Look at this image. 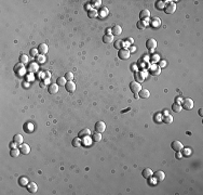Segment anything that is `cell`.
Returning <instances> with one entry per match:
<instances>
[{"label": "cell", "mask_w": 203, "mask_h": 195, "mask_svg": "<svg viewBox=\"0 0 203 195\" xmlns=\"http://www.w3.org/2000/svg\"><path fill=\"white\" fill-rule=\"evenodd\" d=\"M151 61H152L153 63H157V62H159V60H160V56H159V54H153V55H151Z\"/></svg>", "instance_id": "f35d334b"}, {"label": "cell", "mask_w": 203, "mask_h": 195, "mask_svg": "<svg viewBox=\"0 0 203 195\" xmlns=\"http://www.w3.org/2000/svg\"><path fill=\"white\" fill-rule=\"evenodd\" d=\"M148 20L149 19H146V20H143V21H138L137 22V28L138 29H145L147 27V25L149 24Z\"/></svg>", "instance_id": "e0dca14e"}, {"label": "cell", "mask_w": 203, "mask_h": 195, "mask_svg": "<svg viewBox=\"0 0 203 195\" xmlns=\"http://www.w3.org/2000/svg\"><path fill=\"white\" fill-rule=\"evenodd\" d=\"M180 105L183 108H185V110L190 111L193 108V101H192V99H190V98H186V99L183 100V102H181Z\"/></svg>", "instance_id": "6da1fadb"}, {"label": "cell", "mask_w": 203, "mask_h": 195, "mask_svg": "<svg viewBox=\"0 0 203 195\" xmlns=\"http://www.w3.org/2000/svg\"><path fill=\"white\" fill-rule=\"evenodd\" d=\"M91 7H92V6H91V3H89V4H86V6H85V9H86V10H88V12L91 10V9H90Z\"/></svg>", "instance_id": "7dc6e473"}, {"label": "cell", "mask_w": 203, "mask_h": 195, "mask_svg": "<svg viewBox=\"0 0 203 195\" xmlns=\"http://www.w3.org/2000/svg\"><path fill=\"white\" fill-rule=\"evenodd\" d=\"M105 130H106V124L104 123V121L99 120V121H97V123L95 124V131H96V132L103 133Z\"/></svg>", "instance_id": "8992f818"}, {"label": "cell", "mask_w": 203, "mask_h": 195, "mask_svg": "<svg viewBox=\"0 0 203 195\" xmlns=\"http://www.w3.org/2000/svg\"><path fill=\"white\" fill-rule=\"evenodd\" d=\"M146 47H147V49H148V50H150L151 52H153V50L157 48V40L153 39V38L148 39V40L146 41Z\"/></svg>", "instance_id": "277c9868"}, {"label": "cell", "mask_w": 203, "mask_h": 195, "mask_svg": "<svg viewBox=\"0 0 203 195\" xmlns=\"http://www.w3.org/2000/svg\"><path fill=\"white\" fill-rule=\"evenodd\" d=\"M65 88H66L68 92H73V91L76 90V84L72 80H69V81H67V84L65 85Z\"/></svg>", "instance_id": "30bf717a"}, {"label": "cell", "mask_w": 203, "mask_h": 195, "mask_svg": "<svg viewBox=\"0 0 203 195\" xmlns=\"http://www.w3.org/2000/svg\"><path fill=\"white\" fill-rule=\"evenodd\" d=\"M16 145H17V143L13 141V142L11 143V144H10V147H11V149H14V147H16Z\"/></svg>", "instance_id": "ee69618b"}, {"label": "cell", "mask_w": 203, "mask_h": 195, "mask_svg": "<svg viewBox=\"0 0 203 195\" xmlns=\"http://www.w3.org/2000/svg\"><path fill=\"white\" fill-rule=\"evenodd\" d=\"M82 144V142H81V140H80V138H75L72 140V145L75 146V147H78V146H80Z\"/></svg>", "instance_id": "e575fe53"}, {"label": "cell", "mask_w": 203, "mask_h": 195, "mask_svg": "<svg viewBox=\"0 0 203 195\" xmlns=\"http://www.w3.org/2000/svg\"><path fill=\"white\" fill-rule=\"evenodd\" d=\"M88 16L90 19H95V17L98 16V11L96 9H91V10L88 12Z\"/></svg>", "instance_id": "603a6c76"}, {"label": "cell", "mask_w": 203, "mask_h": 195, "mask_svg": "<svg viewBox=\"0 0 203 195\" xmlns=\"http://www.w3.org/2000/svg\"><path fill=\"white\" fill-rule=\"evenodd\" d=\"M130 89H131V91H132L134 94H137L143 88H142V85L139 84V82H137V81H132L131 84H130Z\"/></svg>", "instance_id": "3957f363"}, {"label": "cell", "mask_w": 203, "mask_h": 195, "mask_svg": "<svg viewBox=\"0 0 203 195\" xmlns=\"http://www.w3.org/2000/svg\"><path fill=\"white\" fill-rule=\"evenodd\" d=\"M181 156H183V154L180 153V152H176V158H181Z\"/></svg>", "instance_id": "f6af8a7d"}, {"label": "cell", "mask_w": 203, "mask_h": 195, "mask_svg": "<svg viewBox=\"0 0 203 195\" xmlns=\"http://www.w3.org/2000/svg\"><path fill=\"white\" fill-rule=\"evenodd\" d=\"M102 4V1L101 0H95V1H92L91 2V6L92 7H99Z\"/></svg>", "instance_id": "ab89813d"}, {"label": "cell", "mask_w": 203, "mask_h": 195, "mask_svg": "<svg viewBox=\"0 0 203 195\" xmlns=\"http://www.w3.org/2000/svg\"><path fill=\"white\" fill-rule=\"evenodd\" d=\"M21 151L20 149H17V147H14V149H11L10 150V156L11 157H17V156L20 155Z\"/></svg>", "instance_id": "cb8c5ba5"}, {"label": "cell", "mask_w": 203, "mask_h": 195, "mask_svg": "<svg viewBox=\"0 0 203 195\" xmlns=\"http://www.w3.org/2000/svg\"><path fill=\"white\" fill-rule=\"evenodd\" d=\"M134 97H135L136 100H137V99H139V95H138V93H137V94H134Z\"/></svg>", "instance_id": "816d5d0a"}, {"label": "cell", "mask_w": 203, "mask_h": 195, "mask_svg": "<svg viewBox=\"0 0 203 195\" xmlns=\"http://www.w3.org/2000/svg\"><path fill=\"white\" fill-rule=\"evenodd\" d=\"M152 177H153V179H155L157 182H160V181L164 180V178H165V173H164L162 170H158V171H155L153 173Z\"/></svg>", "instance_id": "ba28073f"}, {"label": "cell", "mask_w": 203, "mask_h": 195, "mask_svg": "<svg viewBox=\"0 0 203 195\" xmlns=\"http://www.w3.org/2000/svg\"><path fill=\"white\" fill-rule=\"evenodd\" d=\"M112 40H114L112 35H105V36L103 37V41L105 42V43H110Z\"/></svg>", "instance_id": "f1b7e54d"}, {"label": "cell", "mask_w": 203, "mask_h": 195, "mask_svg": "<svg viewBox=\"0 0 203 195\" xmlns=\"http://www.w3.org/2000/svg\"><path fill=\"white\" fill-rule=\"evenodd\" d=\"M20 63L21 64H26L28 63V56L26 54H21L20 55Z\"/></svg>", "instance_id": "4dcf8cb0"}, {"label": "cell", "mask_w": 203, "mask_h": 195, "mask_svg": "<svg viewBox=\"0 0 203 195\" xmlns=\"http://www.w3.org/2000/svg\"><path fill=\"white\" fill-rule=\"evenodd\" d=\"M181 102H183V99H181L180 97H177V98L175 99V103H176V104H181Z\"/></svg>", "instance_id": "7bdbcfd3"}, {"label": "cell", "mask_w": 203, "mask_h": 195, "mask_svg": "<svg viewBox=\"0 0 203 195\" xmlns=\"http://www.w3.org/2000/svg\"><path fill=\"white\" fill-rule=\"evenodd\" d=\"M48 91H49L50 94H55L58 92V85L57 84H51L48 88Z\"/></svg>", "instance_id": "7c38bea8"}, {"label": "cell", "mask_w": 203, "mask_h": 195, "mask_svg": "<svg viewBox=\"0 0 203 195\" xmlns=\"http://www.w3.org/2000/svg\"><path fill=\"white\" fill-rule=\"evenodd\" d=\"M130 55H131V52H130V50L125 49V48L119 50V52H118V56L121 60H128L130 58Z\"/></svg>", "instance_id": "5b68a950"}, {"label": "cell", "mask_w": 203, "mask_h": 195, "mask_svg": "<svg viewBox=\"0 0 203 195\" xmlns=\"http://www.w3.org/2000/svg\"><path fill=\"white\" fill-rule=\"evenodd\" d=\"M133 41H134L133 38H129V42H130V43H133Z\"/></svg>", "instance_id": "f907efd6"}, {"label": "cell", "mask_w": 203, "mask_h": 195, "mask_svg": "<svg viewBox=\"0 0 203 195\" xmlns=\"http://www.w3.org/2000/svg\"><path fill=\"white\" fill-rule=\"evenodd\" d=\"M163 123L164 124H167V125H170V124H172L173 123V116L172 115H170V114H167V115H165L163 117Z\"/></svg>", "instance_id": "d4e9b609"}, {"label": "cell", "mask_w": 203, "mask_h": 195, "mask_svg": "<svg viewBox=\"0 0 203 195\" xmlns=\"http://www.w3.org/2000/svg\"><path fill=\"white\" fill-rule=\"evenodd\" d=\"M150 25L152 26V27H159V26L161 25V20H160L159 17H153V19L150 21Z\"/></svg>", "instance_id": "7402d4cb"}, {"label": "cell", "mask_w": 203, "mask_h": 195, "mask_svg": "<svg viewBox=\"0 0 203 195\" xmlns=\"http://www.w3.org/2000/svg\"><path fill=\"white\" fill-rule=\"evenodd\" d=\"M44 62H45V56L43 55V54H39V55L37 56V63L43 64Z\"/></svg>", "instance_id": "d590c367"}, {"label": "cell", "mask_w": 203, "mask_h": 195, "mask_svg": "<svg viewBox=\"0 0 203 195\" xmlns=\"http://www.w3.org/2000/svg\"><path fill=\"white\" fill-rule=\"evenodd\" d=\"M108 15V9L106 7H103L101 10H99V16L102 17V19H104V17H106Z\"/></svg>", "instance_id": "83f0119b"}, {"label": "cell", "mask_w": 203, "mask_h": 195, "mask_svg": "<svg viewBox=\"0 0 203 195\" xmlns=\"http://www.w3.org/2000/svg\"><path fill=\"white\" fill-rule=\"evenodd\" d=\"M138 95H139V99H147L150 97V92L148 89H142L139 92H138Z\"/></svg>", "instance_id": "ac0fdd59"}, {"label": "cell", "mask_w": 203, "mask_h": 195, "mask_svg": "<svg viewBox=\"0 0 203 195\" xmlns=\"http://www.w3.org/2000/svg\"><path fill=\"white\" fill-rule=\"evenodd\" d=\"M67 84V79L65 77H59L57 78V85L58 86H65Z\"/></svg>", "instance_id": "836d02e7"}, {"label": "cell", "mask_w": 203, "mask_h": 195, "mask_svg": "<svg viewBox=\"0 0 203 195\" xmlns=\"http://www.w3.org/2000/svg\"><path fill=\"white\" fill-rule=\"evenodd\" d=\"M66 79L69 81V80H72L73 79V73H71V72H67L66 74H65V76H64Z\"/></svg>", "instance_id": "8d00e7d4"}, {"label": "cell", "mask_w": 203, "mask_h": 195, "mask_svg": "<svg viewBox=\"0 0 203 195\" xmlns=\"http://www.w3.org/2000/svg\"><path fill=\"white\" fill-rule=\"evenodd\" d=\"M19 183H20L22 186H27V184H28V180H27V178L21 177V178H20V180H19Z\"/></svg>", "instance_id": "1f68e13d"}, {"label": "cell", "mask_w": 203, "mask_h": 195, "mask_svg": "<svg viewBox=\"0 0 203 195\" xmlns=\"http://www.w3.org/2000/svg\"><path fill=\"white\" fill-rule=\"evenodd\" d=\"M152 175H153V172L150 168H145L144 170L142 171V176L144 177L145 179H150V178L152 177Z\"/></svg>", "instance_id": "8fae6325"}, {"label": "cell", "mask_w": 203, "mask_h": 195, "mask_svg": "<svg viewBox=\"0 0 203 195\" xmlns=\"http://www.w3.org/2000/svg\"><path fill=\"white\" fill-rule=\"evenodd\" d=\"M106 35H111V28L110 27H108L106 29Z\"/></svg>", "instance_id": "bcb514c9"}, {"label": "cell", "mask_w": 203, "mask_h": 195, "mask_svg": "<svg viewBox=\"0 0 203 195\" xmlns=\"http://www.w3.org/2000/svg\"><path fill=\"white\" fill-rule=\"evenodd\" d=\"M92 140L94 141V142H99L102 140V133H99V132H94L93 134H92Z\"/></svg>", "instance_id": "4316f807"}, {"label": "cell", "mask_w": 203, "mask_h": 195, "mask_svg": "<svg viewBox=\"0 0 203 195\" xmlns=\"http://www.w3.org/2000/svg\"><path fill=\"white\" fill-rule=\"evenodd\" d=\"M122 33V27L120 25H115L114 27L111 28V34L115 35V36H119Z\"/></svg>", "instance_id": "4fadbf2b"}, {"label": "cell", "mask_w": 203, "mask_h": 195, "mask_svg": "<svg viewBox=\"0 0 203 195\" xmlns=\"http://www.w3.org/2000/svg\"><path fill=\"white\" fill-rule=\"evenodd\" d=\"M38 53H39V51H38V49H35V48H33L32 50L29 51V54L33 56V58H35V56H38Z\"/></svg>", "instance_id": "74e56055"}, {"label": "cell", "mask_w": 203, "mask_h": 195, "mask_svg": "<svg viewBox=\"0 0 203 195\" xmlns=\"http://www.w3.org/2000/svg\"><path fill=\"white\" fill-rule=\"evenodd\" d=\"M155 8H157L158 10H162V9L165 8V2L164 1H157L155 2Z\"/></svg>", "instance_id": "d6a6232c"}, {"label": "cell", "mask_w": 203, "mask_h": 195, "mask_svg": "<svg viewBox=\"0 0 203 195\" xmlns=\"http://www.w3.org/2000/svg\"><path fill=\"white\" fill-rule=\"evenodd\" d=\"M149 17H150V11H148V10H143V11H140V13H139V19H140V21L146 20V19H149Z\"/></svg>", "instance_id": "ffe728a7"}, {"label": "cell", "mask_w": 203, "mask_h": 195, "mask_svg": "<svg viewBox=\"0 0 203 195\" xmlns=\"http://www.w3.org/2000/svg\"><path fill=\"white\" fill-rule=\"evenodd\" d=\"M163 114H164V116H165V115L168 114V112H167V111H164V112H163Z\"/></svg>", "instance_id": "f5cc1de1"}, {"label": "cell", "mask_w": 203, "mask_h": 195, "mask_svg": "<svg viewBox=\"0 0 203 195\" xmlns=\"http://www.w3.org/2000/svg\"><path fill=\"white\" fill-rule=\"evenodd\" d=\"M114 47L116 48L117 50H121V49H124V40H116L115 43H114Z\"/></svg>", "instance_id": "d6986e66"}, {"label": "cell", "mask_w": 203, "mask_h": 195, "mask_svg": "<svg viewBox=\"0 0 203 195\" xmlns=\"http://www.w3.org/2000/svg\"><path fill=\"white\" fill-rule=\"evenodd\" d=\"M149 71H150V73L152 74V75L157 76V75H159V74L161 73V68H160L157 64H153V65H151V67H150Z\"/></svg>", "instance_id": "5bb4252c"}, {"label": "cell", "mask_w": 203, "mask_h": 195, "mask_svg": "<svg viewBox=\"0 0 203 195\" xmlns=\"http://www.w3.org/2000/svg\"><path fill=\"white\" fill-rule=\"evenodd\" d=\"M172 110L174 111L175 113H179L181 110H183V107H181L180 104H176V103H174V104L172 105Z\"/></svg>", "instance_id": "f546056e"}, {"label": "cell", "mask_w": 203, "mask_h": 195, "mask_svg": "<svg viewBox=\"0 0 203 195\" xmlns=\"http://www.w3.org/2000/svg\"><path fill=\"white\" fill-rule=\"evenodd\" d=\"M27 190H28L29 193H33V194H34V193L37 192L38 186H37V184L35 183V182H30V183L27 184Z\"/></svg>", "instance_id": "9a60e30c"}, {"label": "cell", "mask_w": 203, "mask_h": 195, "mask_svg": "<svg viewBox=\"0 0 203 195\" xmlns=\"http://www.w3.org/2000/svg\"><path fill=\"white\" fill-rule=\"evenodd\" d=\"M13 141L16 142L17 144H22V143H23V141H24L23 136H22V134H15L14 138H13Z\"/></svg>", "instance_id": "484cf974"}, {"label": "cell", "mask_w": 203, "mask_h": 195, "mask_svg": "<svg viewBox=\"0 0 203 195\" xmlns=\"http://www.w3.org/2000/svg\"><path fill=\"white\" fill-rule=\"evenodd\" d=\"M91 134V131H90V129H88V128H85V129H82L81 131L79 132V138H82V139H84V138H86V137H89Z\"/></svg>", "instance_id": "44dd1931"}, {"label": "cell", "mask_w": 203, "mask_h": 195, "mask_svg": "<svg viewBox=\"0 0 203 195\" xmlns=\"http://www.w3.org/2000/svg\"><path fill=\"white\" fill-rule=\"evenodd\" d=\"M199 115H200V116H203V110H202V108H200V110H199Z\"/></svg>", "instance_id": "681fc988"}, {"label": "cell", "mask_w": 203, "mask_h": 195, "mask_svg": "<svg viewBox=\"0 0 203 195\" xmlns=\"http://www.w3.org/2000/svg\"><path fill=\"white\" fill-rule=\"evenodd\" d=\"M38 51H39V53L40 54H46L48 53V51H49V48H48V46L45 45V43H41V45H39V47H38Z\"/></svg>", "instance_id": "2e32d148"}, {"label": "cell", "mask_w": 203, "mask_h": 195, "mask_svg": "<svg viewBox=\"0 0 203 195\" xmlns=\"http://www.w3.org/2000/svg\"><path fill=\"white\" fill-rule=\"evenodd\" d=\"M181 152H183L184 155H186V156H188V155L191 154V151H190V149H188V147H186V149H183V150H181Z\"/></svg>", "instance_id": "60d3db41"}, {"label": "cell", "mask_w": 203, "mask_h": 195, "mask_svg": "<svg viewBox=\"0 0 203 195\" xmlns=\"http://www.w3.org/2000/svg\"><path fill=\"white\" fill-rule=\"evenodd\" d=\"M136 50V48L134 47V46H132L131 48H130V52H133V51H135Z\"/></svg>", "instance_id": "c3c4849f"}, {"label": "cell", "mask_w": 203, "mask_h": 195, "mask_svg": "<svg viewBox=\"0 0 203 195\" xmlns=\"http://www.w3.org/2000/svg\"><path fill=\"white\" fill-rule=\"evenodd\" d=\"M164 11H165L166 14H173L176 11V3L168 1V3H166L165 8H164Z\"/></svg>", "instance_id": "7a4b0ae2"}, {"label": "cell", "mask_w": 203, "mask_h": 195, "mask_svg": "<svg viewBox=\"0 0 203 195\" xmlns=\"http://www.w3.org/2000/svg\"><path fill=\"white\" fill-rule=\"evenodd\" d=\"M19 149L21 151V153L24 154V155L29 154V152H30V146L27 144V143H22V144H20Z\"/></svg>", "instance_id": "9c48e42d"}, {"label": "cell", "mask_w": 203, "mask_h": 195, "mask_svg": "<svg viewBox=\"0 0 203 195\" xmlns=\"http://www.w3.org/2000/svg\"><path fill=\"white\" fill-rule=\"evenodd\" d=\"M171 146H172V149L174 150L175 152H181V150L184 149L183 143H181L180 141H178V140L173 141V142H172V144H171Z\"/></svg>", "instance_id": "52a82bcc"}, {"label": "cell", "mask_w": 203, "mask_h": 195, "mask_svg": "<svg viewBox=\"0 0 203 195\" xmlns=\"http://www.w3.org/2000/svg\"><path fill=\"white\" fill-rule=\"evenodd\" d=\"M158 66L161 68V67H165L166 66V61L165 60H163V61H161V62H160V64L158 65Z\"/></svg>", "instance_id": "b9f144b4"}]
</instances>
